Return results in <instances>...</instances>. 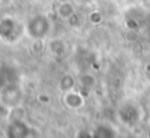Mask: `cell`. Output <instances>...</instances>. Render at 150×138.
Returning a JSON list of instances; mask_svg holds the SVG:
<instances>
[{
    "label": "cell",
    "mask_w": 150,
    "mask_h": 138,
    "mask_svg": "<svg viewBox=\"0 0 150 138\" xmlns=\"http://www.w3.org/2000/svg\"><path fill=\"white\" fill-rule=\"evenodd\" d=\"M64 103L67 105V108H70L73 111H77L85 105V97L80 92L71 90V92H67L64 94Z\"/></svg>",
    "instance_id": "52a82bcc"
},
{
    "label": "cell",
    "mask_w": 150,
    "mask_h": 138,
    "mask_svg": "<svg viewBox=\"0 0 150 138\" xmlns=\"http://www.w3.org/2000/svg\"><path fill=\"white\" fill-rule=\"evenodd\" d=\"M76 138H93V134L91 131H88V130H82V131L77 132Z\"/></svg>",
    "instance_id": "4fadbf2b"
},
{
    "label": "cell",
    "mask_w": 150,
    "mask_h": 138,
    "mask_svg": "<svg viewBox=\"0 0 150 138\" xmlns=\"http://www.w3.org/2000/svg\"><path fill=\"white\" fill-rule=\"evenodd\" d=\"M48 49L52 55L55 57H61L66 52V44L63 39H51L48 42Z\"/></svg>",
    "instance_id": "8fae6325"
},
{
    "label": "cell",
    "mask_w": 150,
    "mask_h": 138,
    "mask_svg": "<svg viewBox=\"0 0 150 138\" xmlns=\"http://www.w3.org/2000/svg\"><path fill=\"white\" fill-rule=\"evenodd\" d=\"M22 102V90L18 83L10 84L0 90V103H3L6 108H15L19 106Z\"/></svg>",
    "instance_id": "277c9868"
},
{
    "label": "cell",
    "mask_w": 150,
    "mask_h": 138,
    "mask_svg": "<svg viewBox=\"0 0 150 138\" xmlns=\"http://www.w3.org/2000/svg\"><path fill=\"white\" fill-rule=\"evenodd\" d=\"M74 86H76V80H74V77H73L71 74H69V73L63 74V76L60 77V80H58V87H60L61 92H64V93L74 90Z\"/></svg>",
    "instance_id": "30bf717a"
},
{
    "label": "cell",
    "mask_w": 150,
    "mask_h": 138,
    "mask_svg": "<svg viewBox=\"0 0 150 138\" xmlns=\"http://www.w3.org/2000/svg\"><path fill=\"white\" fill-rule=\"evenodd\" d=\"M92 134H93V138H118L117 131L111 125H106V124L98 125Z\"/></svg>",
    "instance_id": "9c48e42d"
},
{
    "label": "cell",
    "mask_w": 150,
    "mask_h": 138,
    "mask_svg": "<svg viewBox=\"0 0 150 138\" xmlns=\"http://www.w3.org/2000/svg\"><path fill=\"white\" fill-rule=\"evenodd\" d=\"M57 16L63 20H70L74 16V6L71 0L69 1H60L57 6Z\"/></svg>",
    "instance_id": "ba28073f"
},
{
    "label": "cell",
    "mask_w": 150,
    "mask_h": 138,
    "mask_svg": "<svg viewBox=\"0 0 150 138\" xmlns=\"http://www.w3.org/2000/svg\"><path fill=\"white\" fill-rule=\"evenodd\" d=\"M77 1H79V3H91L92 0H77Z\"/></svg>",
    "instance_id": "5bb4252c"
},
{
    "label": "cell",
    "mask_w": 150,
    "mask_h": 138,
    "mask_svg": "<svg viewBox=\"0 0 150 138\" xmlns=\"http://www.w3.org/2000/svg\"><path fill=\"white\" fill-rule=\"evenodd\" d=\"M21 26L16 22V19L10 16L0 18V38L6 42H13L19 38Z\"/></svg>",
    "instance_id": "3957f363"
},
{
    "label": "cell",
    "mask_w": 150,
    "mask_h": 138,
    "mask_svg": "<svg viewBox=\"0 0 150 138\" xmlns=\"http://www.w3.org/2000/svg\"><path fill=\"white\" fill-rule=\"evenodd\" d=\"M29 134H31V130L25 119L9 121L4 130V138H28Z\"/></svg>",
    "instance_id": "5b68a950"
},
{
    "label": "cell",
    "mask_w": 150,
    "mask_h": 138,
    "mask_svg": "<svg viewBox=\"0 0 150 138\" xmlns=\"http://www.w3.org/2000/svg\"><path fill=\"white\" fill-rule=\"evenodd\" d=\"M142 118H143L142 108L137 103L131 102V100H127V102L121 103L117 109V119L125 127L139 125Z\"/></svg>",
    "instance_id": "7a4b0ae2"
},
{
    "label": "cell",
    "mask_w": 150,
    "mask_h": 138,
    "mask_svg": "<svg viewBox=\"0 0 150 138\" xmlns=\"http://www.w3.org/2000/svg\"><path fill=\"white\" fill-rule=\"evenodd\" d=\"M25 31L28 37H31L35 41L45 39L50 35L51 31V22L45 15H34L28 19Z\"/></svg>",
    "instance_id": "6da1fadb"
},
{
    "label": "cell",
    "mask_w": 150,
    "mask_h": 138,
    "mask_svg": "<svg viewBox=\"0 0 150 138\" xmlns=\"http://www.w3.org/2000/svg\"><path fill=\"white\" fill-rule=\"evenodd\" d=\"M18 83V73L13 67H9V65H3L0 67V90L10 86V84H15Z\"/></svg>",
    "instance_id": "8992f818"
},
{
    "label": "cell",
    "mask_w": 150,
    "mask_h": 138,
    "mask_svg": "<svg viewBox=\"0 0 150 138\" xmlns=\"http://www.w3.org/2000/svg\"><path fill=\"white\" fill-rule=\"evenodd\" d=\"M60 1H69V0H60Z\"/></svg>",
    "instance_id": "9a60e30c"
},
{
    "label": "cell",
    "mask_w": 150,
    "mask_h": 138,
    "mask_svg": "<svg viewBox=\"0 0 150 138\" xmlns=\"http://www.w3.org/2000/svg\"><path fill=\"white\" fill-rule=\"evenodd\" d=\"M80 84H82V87H83V89L91 90V89L95 86V77H93L92 74L85 73V74H82V76H80Z\"/></svg>",
    "instance_id": "7c38bea8"
}]
</instances>
